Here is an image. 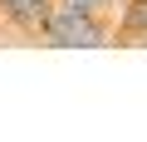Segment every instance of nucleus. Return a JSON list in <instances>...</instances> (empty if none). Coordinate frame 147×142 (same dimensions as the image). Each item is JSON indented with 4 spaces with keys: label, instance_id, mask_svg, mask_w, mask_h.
Segmentation results:
<instances>
[{
    "label": "nucleus",
    "instance_id": "nucleus-3",
    "mask_svg": "<svg viewBox=\"0 0 147 142\" xmlns=\"http://www.w3.org/2000/svg\"><path fill=\"white\" fill-rule=\"evenodd\" d=\"M113 34L118 39H147V0H123L113 15Z\"/></svg>",
    "mask_w": 147,
    "mask_h": 142
},
{
    "label": "nucleus",
    "instance_id": "nucleus-2",
    "mask_svg": "<svg viewBox=\"0 0 147 142\" xmlns=\"http://www.w3.org/2000/svg\"><path fill=\"white\" fill-rule=\"evenodd\" d=\"M54 5H59V0H0V25H10L15 34H30L34 39Z\"/></svg>",
    "mask_w": 147,
    "mask_h": 142
},
{
    "label": "nucleus",
    "instance_id": "nucleus-4",
    "mask_svg": "<svg viewBox=\"0 0 147 142\" xmlns=\"http://www.w3.org/2000/svg\"><path fill=\"white\" fill-rule=\"evenodd\" d=\"M59 5H79V10H93V15H118L123 0H59Z\"/></svg>",
    "mask_w": 147,
    "mask_h": 142
},
{
    "label": "nucleus",
    "instance_id": "nucleus-1",
    "mask_svg": "<svg viewBox=\"0 0 147 142\" xmlns=\"http://www.w3.org/2000/svg\"><path fill=\"white\" fill-rule=\"evenodd\" d=\"M34 39H44L49 49H103L118 34H113V15H93V10H79V5H54Z\"/></svg>",
    "mask_w": 147,
    "mask_h": 142
}]
</instances>
